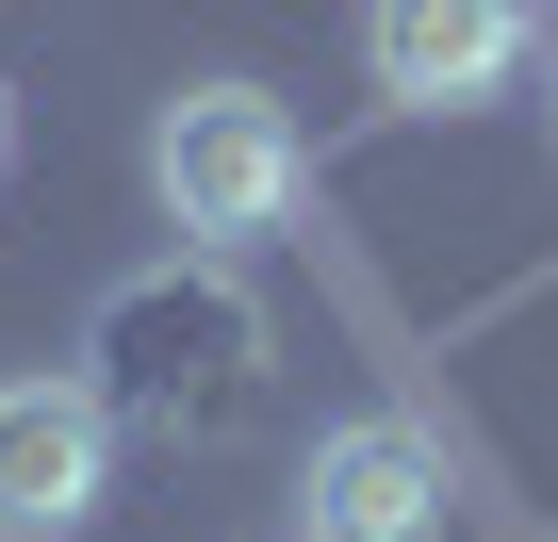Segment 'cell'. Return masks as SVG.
I'll return each instance as SVG.
<instances>
[{
    "mask_svg": "<svg viewBox=\"0 0 558 542\" xmlns=\"http://www.w3.org/2000/svg\"><path fill=\"white\" fill-rule=\"evenodd\" d=\"M148 197H165L181 246H263V230H296L313 148H296V116H279L263 83H181L148 116Z\"/></svg>",
    "mask_w": 558,
    "mask_h": 542,
    "instance_id": "obj_1",
    "label": "cell"
},
{
    "mask_svg": "<svg viewBox=\"0 0 558 542\" xmlns=\"http://www.w3.org/2000/svg\"><path fill=\"white\" fill-rule=\"evenodd\" d=\"M444 509H460V477L411 411H345L296 460V542H444Z\"/></svg>",
    "mask_w": 558,
    "mask_h": 542,
    "instance_id": "obj_2",
    "label": "cell"
},
{
    "mask_svg": "<svg viewBox=\"0 0 558 542\" xmlns=\"http://www.w3.org/2000/svg\"><path fill=\"white\" fill-rule=\"evenodd\" d=\"M116 493V411L83 378H0V542H66Z\"/></svg>",
    "mask_w": 558,
    "mask_h": 542,
    "instance_id": "obj_3",
    "label": "cell"
},
{
    "mask_svg": "<svg viewBox=\"0 0 558 542\" xmlns=\"http://www.w3.org/2000/svg\"><path fill=\"white\" fill-rule=\"evenodd\" d=\"M362 67L395 116H476L525 67V0H362Z\"/></svg>",
    "mask_w": 558,
    "mask_h": 542,
    "instance_id": "obj_4",
    "label": "cell"
},
{
    "mask_svg": "<svg viewBox=\"0 0 558 542\" xmlns=\"http://www.w3.org/2000/svg\"><path fill=\"white\" fill-rule=\"evenodd\" d=\"M0 165H17V99H0Z\"/></svg>",
    "mask_w": 558,
    "mask_h": 542,
    "instance_id": "obj_5",
    "label": "cell"
}]
</instances>
